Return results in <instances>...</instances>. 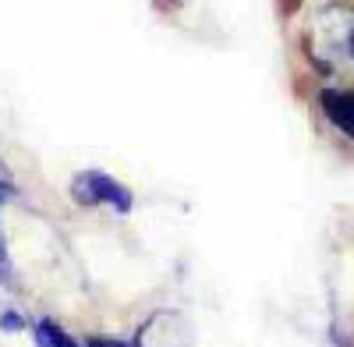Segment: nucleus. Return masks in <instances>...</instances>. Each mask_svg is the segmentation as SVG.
I'll list each match as a JSON object with an SVG mask.
<instances>
[{
  "instance_id": "3",
  "label": "nucleus",
  "mask_w": 354,
  "mask_h": 347,
  "mask_svg": "<svg viewBox=\"0 0 354 347\" xmlns=\"http://www.w3.org/2000/svg\"><path fill=\"white\" fill-rule=\"evenodd\" d=\"M11 198V185L8 181H0V206ZM0 273H8V255H4V238H0Z\"/></svg>"
},
{
  "instance_id": "5",
  "label": "nucleus",
  "mask_w": 354,
  "mask_h": 347,
  "mask_svg": "<svg viewBox=\"0 0 354 347\" xmlns=\"http://www.w3.org/2000/svg\"><path fill=\"white\" fill-rule=\"evenodd\" d=\"M347 61H354V25H351V39H347Z\"/></svg>"
},
{
  "instance_id": "4",
  "label": "nucleus",
  "mask_w": 354,
  "mask_h": 347,
  "mask_svg": "<svg viewBox=\"0 0 354 347\" xmlns=\"http://www.w3.org/2000/svg\"><path fill=\"white\" fill-rule=\"evenodd\" d=\"M156 4H160V11H181L188 0H156Z\"/></svg>"
},
{
  "instance_id": "1",
  "label": "nucleus",
  "mask_w": 354,
  "mask_h": 347,
  "mask_svg": "<svg viewBox=\"0 0 354 347\" xmlns=\"http://www.w3.org/2000/svg\"><path fill=\"white\" fill-rule=\"evenodd\" d=\"M71 198L78 202V206H110L117 213H131V206H135L131 188L121 185L117 178H110V174L100 170V167H85V170L75 174Z\"/></svg>"
},
{
  "instance_id": "2",
  "label": "nucleus",
  "mask_w": 354,
  "mask_h": 347,
  "mask_svg": "<svg viewBox=\"0 0 354 347\" xmlns=\"http://www.w3.org/2000/svg\"><path fill=\"white\" fill-rule=\"evenodd\" d=\"M319 110L344 138L354 142V89H322Z\"/></svg>"
}]
</instances>
